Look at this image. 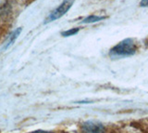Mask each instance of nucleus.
I'll return each mask as SVG.
<instances>
[{
	"instance_id": "obj_2",
	"label": "nucleus",
	"mask_w": 148,
	"mask_h": 133,
	"mask_svg": "<svg viewBox=\"0 0 148 133\" xmlns=\"http://www.w3.org/2000/svg\"><path fill=\"white\" fill-rule=\"evenodd\" d=\"M74 1H75V0H64V1L48 16L47 19L45 20V22H50L55 20H58L60 17H62L64 14H66L69 10V8H71V6L73 5Z\"/></svg>"
},
{
	"instance_id": "obj_6",
	"label": "nucleus",
	"mask_w": 148,
	"mask_h": 133,
	"mask_svg": "<svg viewBox=\"0 0 148 133\" xmlns=\"http://www.w3.org/2000/svg\"><path fill=\"white\" fill-rule=\"evenodd\" d=\"M79 28H73V29H69L68 31H65L62 33V35L65 36V37H68V36H71V35H75L77 34L78 32H79Z\"/></svg>"
},
{
	"instance_id": "obj_9",
	"label": "nucleus",
	"mask_w": 148,
	"mask_h": 133,
	"mask_svg": "<svg viewBox=\"0 0 148 133\" xmlns=\"http://www.w3.org/2000/svg\"><path fill=\"white\" fill-rule=\"evenodd\" d=\"M147 43H148V41H147Z\"/></svg>"
},
{
	"instance_id": "obj_1",
	"label": "nucleus",
	"mask_w": 148,
	"mask_h": 133,
	"mask_svg": "<svg viewBox=\"0 0 148 133\" xmlns=\"http://www.w3.org/2000/svg\"><path fill=\"white\" fill-rule=\"evenodd\" d=\"M137 51V45L133 38H126L110 49L109 55L112 58L132 56Z\"/></svg>"
},
{
	"instance_id": "obj_7",
	"label": "nucleus",
	"mask_w": 148,
	"mask_h": 133,
	"mask_svg": "<svg viewBox=\"0 0 148 133\" xmlns=\"http://www.w3.org/2000/svg\"><path fill=\"white\" fill-rule=\"evenodd\" d=\"M140 5L141 7H148V0H142Z\"/></svg>"
},
{
	"instance_id": "obj_4",
	"label": "nucleus",
	"mask_w": 148,
	"mask_h": 133,
	"mask_svg": "<svg viewBox=\"0 0 148 133\" xmlns=\"http://www.w3.org/2000/svg\"><path fill=\"white\" fill-rule=\"evenodd\" d=\"M21 28H18V30H16L14 33L9 36L8 39L7 40V42L5 43V46H4V49H7L8 48H9L10 46L15 42V40L17 39V37L18 36V35L21 34Z\"/></svg>"
},
{
	"instance_id": "obj_3",
	"label": "nucleus",
	"mask_w": 148,
	"mask_h": 133,
	"mask_svg": "<svg viewBox=\"0 0 148 133\" xmlns=\"http://www.w3.org/2000/svg\"><path fill=\"white\" fill-rule=\"evenodd\" d=\"M81 130L82 133H105V127L97 121H86L82 125Z\"/></svg>"
},
{
	"instance_id": "obj_8",
	"label": "nucleus",
	"mask_w": 148,
	"mask_h": 133,
	"mask_svg": "<svg viewBox=\"0 0 148 133\" xmlns=\"http://www.w3.org/2000/svg\"><path fill=\"white\" fill-rule=\"evenodd\" d=\"M32 133H52V132H49V131H44V130H36V131H34Z\"/></svg>"
},
{
	"instance_id": "obj_5",
	"label": "nucleus",
	"mask_w": 148,
	"mask_h": 133,
	"mask_svg": "<svg viewBox=\"0 0 148 133\" xmlns=\"http://www.w3.org/2000/svg\"><path fill=\"white\" fill-rule=\"evenodd\" d=\"M106 16H96V15H91L89 17L85 18L82 22V24H92V22H97L100 21H103L105 19H106Z\"/></svg>"
}]
</instances>
